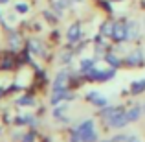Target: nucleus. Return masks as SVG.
Wrapping results in <instances>:
<instances>
[{
  "label": "nucleus",
  "mask_w": 145,
  "mask_h": 142,
  "mask_svg": "<svg viewBox=\"0 0 145 142\" xmlns=\"http://www.w3.org/2000/svg\"><path fill=\"white\" fill-rule=\"evenodd\" d=\"M131 92H132V94H142V92H145V79L132 81V85H131Z\"/></svg>",
  "instance_id": "6e6552de"
},
{
  "label": "nucleus",
  "mask_w": 145,
  "mask_h": 142,
  "mask_svg": "<svg viewBox=\"0 0 145 142\" xmlns=\"http://www.w3.org/2000/svg\"><path fill=\"white\" fill-rule=\"evenodd\" d=\"M127 113V118H129V122H136L140 118V114H142V111H140V107H132V109H129V111H125Z\"/></svg>",
  "instance_id": "f8f14e48"
},
{
  "label": "nucleus",
  "mask_w": 145,
  "mask_h": 142,
  "mask_svg": "<svg viewBox=\"0 0 145 142\" xmlns=\"http://www.w3.org/2000/svg\"><path fill=\"white\" fill-rule=\"evenodd\" d=\"M127 142H140L134 135H127Z\"/></svg>",
  "instance_id": "5701e85b"
},
{
  "label": "nucleus",
  "mask_w": 145,
  "mask_h": 142,
  "mask_svg": "<svg viewBox=\"0 0 145 142\" xmlns=\"http://www.w3.org/2000/svg\"><path fill=\"white\" fill-rule=\"evenodd\" d=\"M7 2V0H0V4H6Z\"/></svg>",
  "instance_id": "b1692460"
},
{
  "label": "nucleus",
  "mask_w": 145,
  "mask_h": 142,
  "mask_svg": "<svg viewBox=\"0 0 145 142\" xmlns=\"http://www.w3.org/2000/svg\"><path fill=\"white\" fill-rule=\"evenodd\" d=\"M11 44H18V43H20V39H18V35H11Z\"/></svg>",
  "instance_id": "4be33fe9"
},
{
  "label": "nucleus",
  "mask_w": 145,
  "mask_h": 142,
  "mask_svg": "<svg viewBox=\"0 0 145 142\" xmlns=\"http://www.w3.org/2000/svg\"><path fill=\"white\" fill-rule=\"evenodd\" d=\"M114 78V70H88V79H94V81H108V79Z\"/></svg>",
  "instance_id": "f03ea898"
},
{
  "label": "nucleus",
  "mask_w": 145,
  "mask_h": 142,
  "mask_svg": "<svg viewBox=\"0 0 145 142\" xmlns=\"http://www.w3.org/2000/svg\"><path fill=\"white\" fill-rule=\"evenodd\" d=\"M17 103L18 105H33V98L31 96H24V98H20Z\"/></svg>",
  "instance_id": "a211bd4d"
},
{
  "label": "nucleus",
  "mask_w": 145,
  "mask_h": 142,
  "mask_svg": "<svg viewBox=\"0 0 145 142\" xmlns=\"http://www.w3.org/2000/svg\"><path fill=\"white\" fill-rule=\"evenodd\" d=\"M74 2H79V0H74Z\"/></svg>",
  "instance_id": "bb28decb"
},
{
  "label": "nucleus",
  "mask_w": 145,
  "mask_h": 142,
  "mask_svg": "<svg viewBox=\"0 0 145 142\" xmlns=\"http://www.w3.org/2000/svg\"><path fill=\"white\" fill-rule=\"evenodd\" d=\"M103 142H110V140H103ZM112 142H114V140H112Z\"/></svg>",
  "instance_id": "a878e982"
},
{
  "label": "nucleus",
  "mask_w": 145,
  "mask_h": 142,
  "mask_svg": "<svg viewBox=\"0 0 145 142\" xmlns=\"http://www.w3.org/2000/svg\"><path fill=\"white\" fill-rule=\"evenodd\" d=\"M143 111H145V105H143Z\"/></svg>",
  "instance_id": "cd10ccee"
},
{
  "label": "nucleus",
  "mask_w": 145,
  "mask_h": 142,
  "mask_svg": "<svg viewBox=\"0 0 145 142\" xmlns=\"http://www.w3.org/2000/svg\"><path fill=\"white\" fill-rule=\"evenodd\" d=\"M70 140H72V142H81V133L75 129V131L72 133V139H70Z\"/></svg>",
  "instance_id": "6ab92c4d"
},
{
  "label": "nucleus",
  "mask_w": 145,
  "mask_h": 142,
  "mask_svg": "<svg viewBox=\"0 0 145 142\" xmlns=\"http://www.w3.org/2000/svg\"><path fill=\"white\" fill-rule=\"evenodd\" d=\"M81 142H97V133L96 129H86V131H81Z\"/></svg>",
  "instance_id": "423d86ee"
},
{
  "label": "nucleus",
  "mask_w": 145,
  "mask_h": 142,
  "mask_svg": "<svg viewBox=\"0 0 145 142\" xmlns=\"http://www.w3.org/2000/svg\"><path fill=\"white\" fill-rule=\"evenodd\" d=\"M68 6H70V2H68V0H57V2L53 4V7H55V9L59 11V13L64 9V7H68Z\"/></svg>",
  "instance_id": "f3484780"
},
{
  "label": "nucleus",
  "mask_w": 145,
  "mask_h": 142,
  "mask_svg": "<svg viewBox=\"0 0 145 142\" xmlns=\"http://www.w3.org/2000/svg\"><path fill=\"white\" fill-rule=\"evenodd\" d=\"M94 68V59H83L81 61V70L83 72H88Z\"/></svg>",
  "instance_id": "4468645a"
},
{
  "label": "nucleus",
  "mask_w": 145,
  "mask_h": 142,
  "mask_svg": "<svg viewBox=\"0 0 145 142\" xmlns=\"http://www.w3.org/2000/svg\"><path fill=\"white\" fill-rule=\"evenodd\" d=\"M28 9H29V6H26V4H18L17 6V11H20V13H26Z\"/></svg>",
  "instance_id": "aec40b11"
},
{
  "label": "nucleus",
  "mask_w": 145,
  "mask_h": 142,
  "mask_svg": "<svg viewBox=\"0 0 145 142\" xmlns=\"http://www.w3.org/2000/svg\"><path fill=\"white\" fill-rule=\"evenodd\" d=\"M2 92H4V90H2V89H0V96H2Z\"/></svg>",
  "instance_id": "393cba45"
},
{
  "label": "nucleus",
  "mask_w": 145,
  "mask_h": 142,
  "mask_svg": "<svg viewBox=\"0 0 145 142\" xmlns=\"http://www.w3.org/2000/svg\"><path fill=\"white\" fill-rule=\"evenodd\" d=\"M86 100L92 103H96L97 107H106V98H103V96H99L97 90H90L88 94H86Z\"/></svg>",
  "instance_id": "20e7f679"
},
{
  "label": "nucleus",
  "mask_w": 145,
  "mask_h": 142,
  "mask_svg": "<svg viewBox=\"0 0 145 142\" xmlns=\"http://www.w3.org/2000/svg\"><path fill=\"white\" fill-rule=\"evenodd\" d=\"M105 59H106V61H108V63H110V65H112V67H120V65H121V61H120V57H116V55H114V53H108V55H106V57H105Z\"/></svg>",
  "instance_id": "dca6fc26"
},
{
  "label": "nucleus",
  "mask_w": 145,
  "mask_h": 142,
  "mask_svg": "<svg viewBox=\"0 0 145 142\" xmlns=\"http://www.w3.org/2000/svg\"><path fill=\"white\" fill-rule=\"evenodd\" d=\"M114 24H116V22H106V24H103L101 33H103V35H112V32H114Z\"/></svg>",
  "instance_id": "2eb2a0df"
},
{
  "label": "nucleus",
  "mask_w": 145,
  "mask_h": 142,
  "mask_svg": "<svg viewBox=\"0 0 145 142\" xmlns=\"http://www.w3.org/2000/svg\"><path fill=\"white\" fill-rule=\"evenodd\" d=\"M127 124H129V118H127V113H125V111H120V113H116L114 116L108 118V125L114 127V129H121Z\"/></svg>",
  "instance_id": "f257e3e1"
},
{
  "label": "nucleus",
  "mask_w": 145,
  "mask_h": 142,
  "mask_svg": "<svg viewBox=\"0 0 145 142\" xmlns=\"http://www.w3.org/2000/svg\"><path fill=\"white\" fill-rule=\"evenodd\" d=\"M66 37H68V41H70V43H77V41L81 39V26H79V24L70 26V28H68Z\"/></svg>",
  "instance_id": "39448f33"
},
{
  "label": "nucleus",
  "mask_w": 145,
  "mask_h": 142,
  "mask_svg": "<svg viewBox=\"0 0 145 142\" xmlns=\"http://www.w3.org/2000/svg\"><path fill=\"white\" fill-rule=\"evenodd\" d=\"M28 46H29V50H31L33 53H39V55H42V53H44V50H42V46H40L39 41H29Z\"/></svg>",
  "instance_id": "ddd939ff"
},
{
  "label": "nucleus",
  "mask_w": 145,
  "mask_h": 142,
  "mask_svg": "<svg viewBox=\"0 0 145 142\" xmlns=\"http://www.w3.org/2000/svg\"><path fill=\"white\" fill-rule=\"evenodd\" d=\"M112 37L114 41H123V39H127V26L123 24V22H116L114 24V32H112Z\"/></svg>",
  "instance_id": "7ed1b4c3"
},
{
  "label": "nucleus",
  "mask_w": 145,
  "mask_h": 142,
  "mask_svg": "<svg viewBox=\"0 0 145 142\" xmlns=\"http://www.w3.org/2000/svg\"><path fill=\"white\" fill-rule=\"evenodd\" d=\"M142 61H143V55H142V52H140V50H136L134 53H131V55H129L127 63H129V65H140Z\"/></svg>",
  "instance_id": "9b49d317"
},
{
  "label": "nucleus",
  "mask_w": 145,
  "mask_h": 142,
  "mask_svg": "<svg viewBox=\"0 0 145 142\" xmlns=\"http://www.w3.org/2000/svg\"><path fill=\"white\" fill-rule=\"evenodd\" d=\"M24 142H35V135H33V133H28L26 139H24Z\"/></svg>",
  "instance_id": "412c9836"
},
{
  "label": "nucleus",
  "mask_w": 145,
  "mask_h": 142,
  "mask_svg": "<svg viewBox=\"0 0 145 142\" xmlns=\"http://www.w3.org/2000/svg\"><path fill=\"white\" fill-rule=\"evenodd\" d=\"M64 98H70V94L66 92V89H53V96H52L53 105H57V102H61V100H64Z\"/></svg>",
  "instance_id": "0eeeda50"
},
{
  "label": "nucleus",
  "mask_w": 145,
  "mask_h": 142,
  "mask_svg": "<svg viewBox=\"0 0 145 142\" xmlns=\"http://www.w3.org/2000/svg\"><path fill=\"white\" fill-rule=\"evenodd\" d=\"M136 35H138V24L136 22H129L127 24V39H136Z\"/></svg>",
  "instance_id": "1a4fd4ad"
},
{
  "label": "nucleus",
  "mask_w": 145,
  "mask_h": 142,
  "mask_svg": "<svg viewBox=\"0 0 145 142\" xmlns=\"http://www.w3.org/2000/svg\"><path fill=\"white\" fill-rule=\"evenodd\" d=\"M53 89H66V72H61L57 76L55 83H53Z\"/></svg>",
  "instance_id": "9d476101"
}]
</instances>
